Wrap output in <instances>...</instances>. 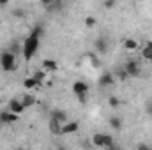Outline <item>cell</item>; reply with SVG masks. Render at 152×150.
<instances>
[{"instance_id": "32", "label": "cell", "mask_w": 152, "mask_h": 150, "mask_svg": "<svg viewBox=\"0 0 152 150\" xmlns=\"http://www.w3.org/2000/svg\"><path fill=\"white\" fill-rule=\"evenodd\" d=\"M57 150H67V149H66V147H58Z\"/></svg>"}, {"instance_id": "31", "label": "cell", "mask_w": 152, "mask_h": 150, "mask_svg": "<svg viewBox=\"0 0 152 150\" xmlns=\"http://www.w3.org/2000/svg\"><path fill=\"white\" fill-rule=\"evenodd\" d=\"M147 48H149V50H152V41H149V42H147Z\"/></svg>"}, {"instance_id": "33", "label": "cell", "mask_w": 152, "mask_h": 150, "mask_svg": "<svg viewBox=\"0 0 152 150\" xmlns=\"http://www.w3.org/2000/svg\"><path fill=\"white\" fill-rule=\"evenodd\" d=\"M0 129H2V120H0Z\"/></svg>"}, {"instance_id": "7", "label": "cell", "mask_w": 152, "mask_h": 150, "mask_svg": "<svg viewBox=\"0 0 152 150\" xmlns=\"http://www.w3.org/2000/svg\"><path fill=\"white\" fill-rule=\"evenodd\" d=\"M51 118H55V120L60 122L62 125L67 124V113L64 111V110H53V111H51Z\"/></svg>"}, {"instance_id": "22", "label": "cell", "mask_w": 152, "mask_h": 150, "mask_svg": "<svg viewBox=\"0 0 152 150\" xmlns=\"http://www.w3.org/2000/svg\"><path fill=\"white\" fill-rule=\"evenodd\" d=\"M25 87H28V88H32V87H39L37 83L32 79V78H28V79H25Z\"/></svg>"}, {"instance_id": "6", "label": "cell", "mask_w": 152, "mask_h": 150, "mask_svg": "<svg viewBox=\"0 0 152 150\" xmlns=\"http://www.w3.org/2000/svg\"><path fill=\"white\" fill-rule=\"evenodd\" d=\"M88 88H90V87H88L85 81H75V83H73V92H75L76 95H83V94H87Z\"/></svg>"}, {"instance_id": "1", "label": "cell", "mask_w": 152, "mask_h": 150, "mask_svg": "<svg viewBox=\"0 0 152 150\" xmlns=\"http://www.w3.org/2000/svg\"><path fill=\"white\" fill-rule=\"evenodd\" d=\"M41 34H42V27L37 25L32 30V34L27 37V41L23 42V58L25 60H30L36 55V51H37V48H39V37H41Z\"/></svg>"}, {"instance_id": "17", "label": "cell", "mask_w": 152, "mask_h": 150, "mask_svg": "<svg viewBox=\"0 0 152 150\" xmlns=\"http://www.w3.org/2000/svg\"><path fill=\"white\" fill-rule=\"evenodd\" d=\"M20 51L23 53V48H20V44H18V42H14V44L11 46V53L16 57V55H20Z\"/></svg>"}, {"instance_id": "9", "label": "cell", "mask_w": 152, "mask_h": 150, "mask_svg": "<svg viewBox=\"0 0 152 150\" xmlns=\"http://www.w3.org/2000/svg\"><path fill=\"white\" fill-rule=\"evenodd\" d=\"M18 117H20V115H14V113H11V111L0 113V120H2V124H12V122L18 120Z\"/></svg>"}, {"instance_id": "23", "label": "cell", "mask_w": 152, "mask_h": 150, "mask_svg": "<svg viewBox=\"0 0 152 150\" xmlns=\"http://www.w3.org/2000/svg\"><path fill=\"white\" fill-rule=\"evenodd\" d=\"M118 104H120V101L117 97H110V106L112 108H118Z\"/></svg>"}, {"instance_id": "34", "label": "cell", "mask_w": 152, "mask_h": 150, "mask_svg": "<svg viewBox=\"0 0 152 150\" xmlns=\"http://www.w3.org/2000/svg\"><path fill=\"white\" fill-rule=\"evenodd\" d=\"M18 150H23V149H18Z\"/></svg>"}, {"instance_id": "20", "label": "cell", "mask_w": 152, "mask_h": 150, "mask_svg": "<svg viewBox=\"0 0 152 150\" xmlns=\"http://www.w3.org/2000/svg\"><path fill=\"white\" fill-rule=\"evenodd\" d=\"M81 147H83L85 150H90L94 145H92V141H90V140H83V141H81Z\"/></svg>"}, {"instance_id": "26", "label": "cell", "mask_w": 152, "mask_h": 150, "mask_svg": "<svg viewBox=\"0 0 152 150\" xmlns=\"http://www.w3.org/2000/svg\"><path fill=\"white\" fill-rule=\"evenodd\" d=\"M145 111H147V113L152 117V101H149V103L145 104Z\"/></svg>"}, {"instance_id": "13", "label": "cell", "mask_w": 152, "mask_h": 150, "mask_svg": "<svg viewBox=\"0 0 152 150\" xmlns=\"http://www.w3.org/2000/svg\"><path fill=\"white\" fill-rule=\"evenodd\" d=\"M110 127L115 129V131H120V129H122V118H120L118 115L110 117Z\"/></svg>"}, {"instance_id": "30", "label": "cell", "mask_w": 152, "mask_h": 150, "mask_svg": "<svg viewBox=\"0 0 152 150\" xmlns=\"http://www.w3.org/2000/svg\"><path fill=\"white\" fill-rule=\"evenodd\" d=\"M115 5V2H106V4H104V7H113Z\"/></svg>"}, {"instance_id": "28", "label": "cell", "mask_w": 152, "mask_h": 150, "mask_svg": "<svg viewBox=\"0 0 152 150\" xmlns=\"http://www.w3.org/2000/svg\"><path fill=\"white\" fill-rule=\"evenodd\" d=\"M78 99H80V103H81V104H85V103H87V94H83V95H78Z\"/></svg>"}, {"instance_id": "3", "label": "cell", "mask_w": 152, "mask_h": 150, "mask_svg": "<svg viewBox=\"0 0 152 150\" xmlns=\"http://www.w3.org/2000/svg\"><path fill=\"white\" fill-rule=\"evenodd\" d=\"M14 60H16V57H14L11 51H4V53L0 55V66H2V69H4L5 73H11V71L14 69Z\"/></svg>"}, {"instance_id": "16", "label": "cell", "mask_w": 152, "mask_h": 150, "mask_svg": "<svg viewBox=\"0 0 152 150\" xmlns=\"http://www.w3.org/2000/svg\"><path fill=\"white\" fill-rule=\"evenodd\" d=\"M44 76H46V73H44V71H36V73H34V76H32V79L37 83L39 87H41V85H42V81H44Z\"/></svg>"}, {"instance_id": "4", "label": "cell", "mask_w": 152, "mask_h": 150, "mask_svg": "<svg viewBox=\"0 0 152 150\" xmlns=\"http://www.w3.org/2000/svg\"><path fill=\"white\" fill-rule=\"evenodd\" d=\"M124 71L127 73V76H138L140 73V66L136 60H127V64L124 66Z\"/></svg>"}, {"instance_id": "5", "label": "cell", "mask_w": 152, "mask_h": 150, "mask_svg": "<svg viewBox=\"0 0 152 150\" xmlns=\"http://www.w3.org/2000/svg\"><path fill=\"white\" fill-rule=\"evenodd\" d=\"M23 110H25V106L21 104L20 99H11V101H9V111L11 113L20 115V113H23Z\"/></svg>"}, {"instance_id": "2", "label": "cell", "mask_w": 152, "mask_h": 150, "mask_svg": "<svg viewBox=\"0 0 152 150\" xmlns=\"http://www.w3.org/2000/svg\"><path fill=\"white\" fill-rule=\"evenodd\" d=\"M90 141H92L94 147H99V149H108V147H112L115 143L110 134H103V133H96Z\"/></svg>"}, {"instance_id": "8", "label": "cell", "mask_w": 152, "mask_h": 150, "mask_svg": "<svg viewBox=\"0 0 152 150\" xmlns=\"http://www.w3.org/2000/svg\"><path fill=\"white\" fill-rule=\"evenodd\" d=\"M115 83V76L112 73H103L101 78H99V85L101 87H110V85H113Z\"/></svg>"}, {"instance_id": "14", "label": "cell", "mask_w": 152, "mask_h": 150, "mask_svg": "<svg viewBox=\"0 0 152 150\" xmlns=\"http://www.w3.org/2000/svg\"><path fill=\"white\" fill-rule=\"evenodd\" d=\"M96 50H97V53L104 55V53L108 51V42H106L104 39H97V41H96Z\"/></svg>"}, {"instance_id": "10", "label": "cell", "mask_w": 152, "mask_h": 150, "mask_svg": "<svg viewBox=\"0 0 152 150\" xmlns=\"http://www.w3.org/2000/svg\"><path fill=\"white\" fill-rule=\"evenodd\" d=\"M50 133L51 134H62V124L60 122H57L55 118H50Z\"/></svg>"}, {"instance_id": "24", "label": "cell", "mask_w": 152, "mask_h": 150, "mask_svg": "<svg viewBox=\"0 0 152 150\" xmlns=\"http://www.w3.org/2000/svg\"><path fill=\"white\" fill-rule=\"evenodd\" d=\"M113 76H117L118 79H126V78H129V76H127V73H126L124 69H122V71H118V73H117V74H113Z\"/></svg>"}, {"instance_id": "12", "label": "cell", "mask_w": 152, "mask_h": 150, "mask_svg": "<svg viewBox=\"0 0 152 150\" xmlns=\"http://www.w3.org/2000/svg\"><path fill=\"white\" fill-rule=\"evenodd\" d=\"M42 69H44V73L46 71L53 73V71H57V62L55 60H50V58H44L42 60Z\"/></svg>"}, {"instance_id": "27", "label": "cell", "mask_w": 152, "mask_h": 150, "mask_svg": "<svg viewBox=\"0 0 152 150\" xmlns=\"http://www.w3.org/2000/svg\"><path fill=\"white\" fill-rule=\"evenodd\" d=\"M85 23H87L88 27H92V25L96 23V20H94V18H87V20H85Z\"/></svg>"}, {"instance_id": "18", "label": "cell", "mask_w": 152, "mask_h": 150, "mask_svg": "<svg viewBox=\"0 0 152 150\" xmlns=\"http://www.w3.org/2000/svg\"><path fill=\"white\" fill-rule=\"evenodd\" d=\"M136 46H138V42H136L134 39H127V41H126V48H127V50H134Z\"/></svg>"}, {"instance_id": "15", "label": "cell", "mask_w": 152, "mask_h": 150, "mask_svg": "<svg viewBox=\"0 0 152 150\" xmlns=\"http://www.w3.org/2000/svg\"><path fill=\"white\" fill-rule=\"evenodd\" d=\"M21 101V104L25 106V108H30V106H34L36 104V99H34V95H23V99H20Z\"/></svg>"}, {"instance_id": "11", "label": "cell", "mask_w": 152, "mask_h": 150, "mask_svg": "<svg viewBox=\"0 0 152 150\" xmlns=\"http://www.w3.org/2000/svg\"><path fill=\"white\" fill-rule=\"evenodd\" d=\"M80 127L78 122H67L66 125H62V134H71V133H76Z\"/></svg>"}, {"instance_id": "19", "label": "cell", "mask_w": 152, "mask_h": 150, "mask_svg": "<svg viewBox=\"0 0 152 150\" xmlns=\"http://www.w3.org/2000/svg\"><path fill=\"white\" fill-rule=\"evenodd\" d=\"M142 55H143V57H145L147 60H152V50H149L147 46L143 48V53H142Z\"/></svg>"}, {"instance_id": "25", "label": "cell", "mask_w": 152, "mask_h": 150, "mask_svg": "<svg viewBox=\"0 0 152 150\" xmlns=\"http://www.w3.org/2000/svg\"><path fill=\"white\" fill-rule=\"evenodd\" d=\"M136 150H152V147L147 145V143H140V145L136 147Z\"/></svg>"}, {"instance_id": "21", "label": "cell", "mask_w": 152, "mask_h": 150, "mask_svg": "<svg viewBox=\"0 0 152 150\" xmlns=\"http://www.w3.org/2000/svg\"><path fill=\"white\" fill-rule=\"evenodd\" d=\"M90 60H92V66H94V67H101V62L96 58V55H94V53H90Z\"/></svg>"}, {"instance_id": "29", "label": "cell", "mask_w": 152, "mask_h": 150, "mask_svg": "<svg viewBox=\"0 0 152 150\" xmlns=\"http://www.w3.org/2000/svg\"><path fill=\"white\" fill-rule=\"evenodd\" d=\"M14 16H23V11L20 9V11H14Z\"/></svg>"}]
</instances>
